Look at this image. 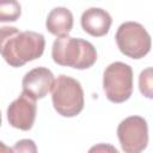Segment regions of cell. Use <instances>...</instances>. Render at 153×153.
Masks as SVG:
<instances>
[{
    "instance_id": "obj_1",
    "label": "cell",
    "mask_w": 153,
    "mask_h": 153,
    "mask_svg": "<svg viewBox=\"0 0 153 153\" xmlns=\"http://www.w3.org/2000/svg\"><path fill=\"white\" fill-rule=\"evenodd\" d=\"M44 48L45 38L42 33L19 31L14 26L0 27V54L12 67H22L41 57Z\"/></svg>"
},
{
    "instance_id": "obj_2",
    "label": "cell",
    "mask_w": 153,
    "mask_h": 153,
    "mask_svg": "<svg viewBox=\"0 0 153 153\" xmlns=\"http://www.w3.org/2000/svg\"><path fill=\"white\" fill-rule=\"evenodd\" d=\"M51 57L60 66L87 69L96 63L97 51L94 45L86 39L65 36L54 41Z\"/></svg>"
},
{
    "instance_id": "obj_3",
    "label": "cell",
    "mask_w": 153,
    "mask_h": 153,
    "mask_svg": "<svg viewBox=\"0 0 153 153\" xmlns=\"http://www.w3.org/2000/svg\"><path fill=\"white\" fill-rule=\"evenodd\" d=\"M51 100L59 115L74 117L84 109V90L76 79L61 74L54 80Z\"/></svg>"
},
{
    "instance_id": "obj_4",
    "label": "cell",
    "mask_w": 153,
    "mask_h": 153,
    "mask_svg": "<svg viewBox=\"0 0 153 153\" xmlns=\"http://www.w3.org/2000/svg\"><path fill=\"white\" fill-rule=\"evenodd\" d=\"M115 38L120 51L130 59H142L151 50V36L140 23L126 22L121 24Z\"/></svg>"
},
{
    "instance_id": "obj_5",
    "label": "cell",
    "mask_w": 153,
    "mask_h": 153,
    "mask_svg": "<svg viewBox=\"0 0 153 153\" xmlns=\"http://www.w3.org/2000/svg\"><path fill=\"white\" fill-rule=\"evenodd\" d=\"M103 88L112 103L128 100L133 92V69L129 65L116 61L110 63L103 74Z\"/></svg>"
},
{
    "instance_id": "obj_6",
    "label": "cell",
    "mask_w": 153,
    "mask_h": 153,
    "mask_svg": "<svg viewBox=\"0 0 153 153\" xmlns=\"http://www.w3.org/2000/svg\"><path fill=\"white\" fill-rule=\"evenodd\" d=\"M117 136L124 153H141L148 145V126L141 116H129L117 127Z\"/></svg>"
},
{
    "instance_id": "obj_7",
    "label": "cell",
    "mask_w": 153,
    "mask_h": 153,
    "mask_svg": "<svg viewBox=\"0 0 153 153\" xmlns=\"http://www.w3.org/2000/svg\"><path fill=\"white\" fill-rule=\"evenodd\" d=\"M37 105L36 100L20 93L7 108V120L13 128L20 130H30L35 123Z\"/></svg>"
},
{
    "instance_id": "obj_8",
    "label": "cell",
    "mask_w": 153,
    "mask_h": 153,
    "mask_svg": "<svg viewBox=\"0 0 153 153\" xmlns=\"http://www.w3.org/2000/svg\"><path fill=\"white\" fill-rule=\"evenodd\" d=\"M54 74L47 67H36L29 71L23 80V93L29 96L32 99H41L44 98L48 92L51 91L54 84Z\"/></svg>"
},
{
    "instance_id": "obj_9",
    "label": "cell",
    "mask_w": 153,
    "mask_h": 153,
    "mask_svg": "<svg viewBox=\"0 0 153 153\" xmlns=\"http://www.w3.org/2000/svg\"><path fill=\"white\" fill-rule=\"evenodd\" d=\"M81 27L93 37L105 36L111 26L112 18L110 13L100 7H90L81 14Z\"/></svg>"
},
{
    "instance_id": "obj_10",
    "label": "cell",
    "mask_w": 153,
    "mask_h": 153,
    "mask_svg": "<svg viewBox=\"0 0 153 153\" xmlns=\"http://www.w3.org/2000/svg\"><path fill=\"white\" fill-rule=\"evenodd\" d=\"M45 26L47 30L57 38L68 36L73 27V13L67 7H55L49 12Z\"/></svg>"
},
{
    "instance_id": "obj_11",
    "label": "cell",
    "mask_w": 153,
    "mask_h": 153,
    "mask_svg": "<svg viewBox=\"0 0 153 153\" xmlns=\"http://www.w3.org/2000/svg\"><path fill=\"white\" fill-rule=\"evenodd\" d=\"M22 13V6L16 0H0V22H16Z\"/></svg>"
},
{
    "instance_id": "obj_12",
    "label": "cell",
    "mask_w": 153,
    "mask_h": 153,
    "mask_svg": "<svg viewBox=\"0 0 153 153\" xmlns=\"http://www.w3.org/2000/svg\"><path fill=\"white\" fill-rule=\"evenodd\" d=\"M139 88L140 92L147 97V98H152L153 93H152V68L148 67L145 71H142L140 73L139 76Z\"/></svg>"
},
{
    "instance_id": "obj_13",
    "label": "cell",
    "mask_w": 153,
    "mask_h": 153,
    "mask_svg": "<svg viewBox=\"0 0 153 153\" xmlns=\"http://www.w3.org/2000/svg\"><path fill=\"white\" fill-rule=\"evenodd\" d=\"M13 153H37V146L31 139H22L13 146Z\"/></svg>"
},
{
    "instance_id": "obj_14",
    "label": "cell",
    "mask_w": 153,
    "mask_h": 153,
    "mask_svg": "<svg viewBox=\"0 0 153 153\" xmlns=\"http://www.w3.org/2000/svg\"><path fill=\"white\" fill-rule=\"evenodd\" d=\"M87 153H120L117 148L110 143H97L92 146Z\"/></svg>"
},
{
    "instance_id": "obj_15",
    "label": "cell",
    "mask_w": 153,
    "mask_h": 153,
    "mask_svg": "<svg viewBox=\"0 0 153 153\" xmlns=\"http://www.w3.org/2000/svg\"><path fill=\"white\" fill-rule=\"evenodd\" d=\"M0 153H13V149L8 146H6L2 141H0Z\"/></svg>"
},
{
    "instance_id": "obj_16",
    "label": "cell",
    "mask_w": 153,
    "mask_h": 153,
    "mask_svg": "<svg viewBox=\"0 0 153 153\" xmlns=\"http://www.w3.org/2000/svg\"><path fill=\"white\" fill-rule=\"evenodd\" d=\"M0 126H1V111H0Z\"/></svg>"
}]
</instances>
